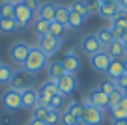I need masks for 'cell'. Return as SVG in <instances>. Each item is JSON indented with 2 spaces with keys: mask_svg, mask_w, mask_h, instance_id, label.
Masks as SVG:
<instances>
[{
  "mask_svg": "<svg viewBox=\"0 0 127 125\" xmlns=\"http://www.w3.org/2000/svg\"><path fill=\"white\" fill-rule=\"evenodd\" d=\"M47 62H49V56L45 54L39 47H32L30 54H28L26 62H24V65H23V69H26L28 73H32V75H36V73H39V71H43L45 67H47Z\"/></svg>",
  "mask_w": 127,
  "mask_h": 125,
  "instance_id": "1",
  "label": "cell"
},
{
  "mask_svg": "<svg viewBox=\"0 0 127 125\" xmlns=\"http://www.w3.org/2000/svg\"><path fill=\"white\" fill-rule=\"evenodd\" d=\"M34 84V75L28 73L26 69H19V71H13V77L9 80V88L17 92H24L28 88H32Z\"/></svg>",
  "mask_w": 127,
  "mask_h": 125,
  "instance_id": "2",
  "label": "cell"
},
{
  "mask_svg": "<svg viewBox=\"0 0 127 125\" xmlns=\"http://www.w3.org/2000/svg\"><path fill=\"white\" fill-rule=\"evenodd\" d=\"M105 120V112L97 106L90 105H82V118H80V123L82 125H101Z\"/></svg>",
  "mask_w": 127,
  "mask_h": 125,
  "instance_id": "3",
  "label": "cell"
},
{
  "mask_svg": "<svg viewBox=\"0 0 127 125\" xmlns=\"http://www.w3.org/2000/svg\"><path fill=\"white\" fill-rule=\"evenodd\" d=\"M30 45L24 43V41H17V43H13L11 47H9V58H11L13 63H17L19 67L24 65V62H26L28 54H30Z\"/></svg>",
  "mask_w": 127,
  "mask_h": 125,
  "instance_id": "4",
  "label": "cell"
},
{
  "mask_svg": "<svg viewBox=\"0 0 127 125\" xmlns=\"http://www.w3.org/2000/svg\"><path fill=\"white\" fill-rule=\"evenodd\" d=\"M80 51H82L84 54H88V56H94V54H97V52L105 51V47L101 45V41L97 39L95 34H88V35H84L82 41H80Z\"/></svg>",
  "mask_w": 127,
  "mask_h": 125,
  "instance_id": "5",
  "label": "cell"
},
{
  "mask_svg": "<svg viewBox=\"0 0 127 125\" xmlns=\"http://www.w3.org/2000/svg\"><path fill=\"white\" fill-rule=\"evenodd\" d=\"M2 105H4V108L9 110V112L19 110L21 108V92L8 88V90L4 92V95H2Z\"/></svg>",
  "mask_w": 127,
  "mask_h": 125,
  "instance_id": "6",
  "label": "cell"
},
{
  "mask_svg": "<svg viewBox=\"0 0 127 125\" xmlns=\"http://www.w3.org/2000/svg\"><path fill=\"white\" fill-rule=\"evenodd\" d=\"M56 6L58 4H54V2H43V4H39V8L36 11V19L45 21V23H54L56 21Z\"/></svg>",
  "mask_w": 127,
  "mask_h": 125,
  "instance_id": "7",
  "label": "cell"
},
{
  "mask_svg": "<svg viewBox=\"0 0 127 125\" xmlns=\"http://www.w3.org/2000/svg\"><path fill=\"white\" fill-rule=\"evenodd\" d=\"M60 45H62V41H60L58 37H54L52 34H47V35H41L39 37V49L47 56L56 54V51L60 49Z\"/></svg>",
  "mask_w": 127,
  "mask_h": 125,
  "instance_id": "8",
  "label": "cell"
},
{
  "mask_svg": "<svg viewBox=\"0 0 127 125\" xmlns=\"http://www.w3.org/2000/svg\"><path fill=\"white\" fill-rule=\"evenodd\" d=\"M56 86H58V92L62 95H71L77 88V77L73 73H65L62 78L56 80Z\"/></svg>",
  "mask_w": 127,
  "mask_h": 125,
  "instance_id": "9",
  "label": "cell"
},
{
  "mask_svg": "<svg viewBox=\"0 0 127 125\" xmlns=\"http://www.w3.org/2000/svg\"><path fill=\"white\" fill-rule=\"evenodd\" d=\"M110 62H112V56H108L107 51H101V52H97V54L90 56L92 67H94L95 71H99V73H107V69H108V65H110Z\"/></svg>",
  "mask_w": 127,
  "mask_h": 125,
  "instance_id": "10",
  "label": "cell"
},
{
  "mask_svg": "<svg viewBox=\"0 0 127 125\" xmlns=\"http://www.w3.org/2000/svg\"><path fill=\"white\" fill-rule=\"evenodd\" d=\"M86 103H90V105L97 106V108H101V110H107L108 108V95L103 94L99 86H95L94 90L88 94V101Z\"/></svg>",
  "mask_w": 127,
  "mask_h": 125,
  "instance_id": "11",
  "label": "cell"
},
{
  "mask_svg": "<svg viewBox=\"0 0 127 125\" xmlns=\"http://www.w3.org/2000/svg\"><path fill=\"white\" fill-rule=\"evenodd\" d=\"M15 21H17V23H21L24 28H28V26H30V23L34 21V11L28 9L26 6L21 2V4L15 6Z\"/></svg>",
  "mask_w": 127,
  "mask_h": 125,
  "instance_id": "12",
  "label": "cell"
},
{
  "mask_svg": "<svg viewBox=\"0 0 127 125\" xmlns=\"http://www.w3.org/2000/svg\"><path fill=\"white\" fill-rule=\"evenodd\" d=\"M62 63H64V69H65V73H73V75H75L77 71L80 69V60H79V56L75 54V49H69L67 54L64 56Z\"/></svg>",
  "mask_w": 127,
  "mask_h": 125,
  "instance_id": "13",
  "label": "cell"
},
{
  "mask_svg": "<svg viewBox=\"0 0 127 125\" xmlns=\"http://www.w3.org/2000/svg\"><path fill=\"white\" fill-rule=\"evenodd\" d=\"M37 106V90L28 88V90L21 92V108L34 110Z\"/></svg>",
  "mask_w": 127,
  "mask_h": 125,
  "instance_id": "14",
  "label": "cell"
},
{
  "mask_svg": "<svg viewBox=\"0 0 127 125\" xmlns=\"http://www.w3.org/2000/svg\"><path fill=\"white\" fill-rule=\"evenodd\" d=\"M123 73H125V67H123V60H122V58H112L110 65H108V69H107L108 78H110V80H118V78L122 77Z\"/></svg>",
  "mask_w": 127,
  "mask_h": 125,
  "instance_id": "15",
  "label": "cell"
},
{
  "mask_svg": "<svg viewBox=\"0 0 127 125\" xmlns=\"http://www.w3.org/2000/svg\"><path fill=\"white\" fill-rule=\"evenodd\" d=\"M105 51L108 52V56H112V58H122L125 56V52H123V41H110V43L105 47Z\"/></svg>",
  "mask_w": 127,
  "mask_h": 125,
  "instance_id": "16",
  "label": "cell"
},
{
  "mask_svg": "<svg viewBox=\"0 0 127 125\" xmlns=\"http://www.w3.org/2000/svg\"><path fill=\"white\" fill-rule=\"evenodd\" d=\"M49 80H58V78H62L64 75H65V69H64V63L62 62H51L49 63Z\"/></svg>",
  "mask_w": 127,
  "mask_h": 125,
  "instance_id": "17",
  "label": "cell"
},
{
  "mask_svg": "<svg viewBox=\"0 0 127 125\" xmlns=\"http://www.w3.org/2000/svg\"><path fill=\"white\" fill-rule=\"evenodd\" d=\"M118 9H120L118 2H108V4H101L97 13H99L101 17H105V19H112V17L118 13Z\"/></svg>",
  "mask_w": 127,
  "mask_h": 125,
  "instance_id": "18",
  "label": "cell"
},
{
  "mask_svg": "<svg viewBox=\"0 0 127 125\" xmlns=\"http://www.w3.org/2000/svg\"><path fill=\"white\" fill-rule=\"evenodd\" d=\"M13 32H17V21H15V17H11V19L0 17V34H13Z\"/></svg>",
  "mask_w": 127,
  "mask_h": 125,
  "instance_id": "19",
  "label": "cell"
},
{
  "mask_svg": "<svg viewBox=\"0 0 127 125\" xmlns=\"http://www.w3.org/2000/svg\"><path fill=\"white\" fill-rule=\"evenodd\" d=\"M69 13H71L69 6L58 4V6H56V23H60V24H65V26H67V19H69Z\"/></svg>",
  "mask_w": 127,
  "mask_h": 125,
  "instance_id": "20",
  "label": "cell"
},
{
  "mask_svg": "<svg viewBox=\"0 0 127 125\" xmlns=\"http://www.w3.org/2000/svg\"><path fill=\"white\" fill-rule=\"evenodd\" d=\"M112 116L118 118V120H127V99L123 97L122 101L118 103L116 106H112Z\"/></svg>",
  "mask_w": 127,
  "mask_h": 125,
  "instance_id": "21",
  "label": "cell"
},
{
  "mask_svg": "<svg viewBox=\"0 0 127 125\" xmlns=\"http://www.w3.org/2000/svg\"><path fill=\"white\" fill-rule=\"evenodd\" d=\"M110 21H112V24H114V26L122 28V30H127V11H125V9L120 8L118 13H116Z\"/></svg>",
  "mask_w": 127,
  "mask_h": 125,
  "instance_id": "22",
  "label": "cell"
},
{
  "mask_svg": "<svg viewBox=\"0 0 127 125\" xmlns=\"http://www.w3.org/2000/svg\"><path fill=\"white\" fill-rule=\"evenodd\" d=\"M95 35H97V39L101 41V45H103V47H107L110 41H114V37H112V32H110V28H108V26L99 28V30L95 32Z\"/></svg>",
  "mask_w": 127,
  "mask_h": 125,
  "instance_id": "23",
  "label": "cell"
},
{
  "mask_svg": "<svg viewBox=\"0 0 127 125\" xmlns=\"http://www.w3.org/2000/svg\"><path fill=\"white\" fill-rule=\"evenodd\" d=\"M69 9H71V11H75V13H79V15H82L84 19L90 15V11H88L86 2H84V0H73L71 4H69Z\"/></svg>",
  "mask_w": 127,
  "mask_h": 125,
  "instance_id": "24",
  "label": "cell"
},
{
  "mask_svg": "<svg viewBox=\"0 0 127 125\" xmlns=\"http://www.w3.org/2000/svg\"><path fill=\"white\" fill-rule=\"evenodd\" d=\"M0 17H6V19H11L15 17V6L8 0H2L0 2Z\"/></svg>",
  "mask_w": 127,
  "mask_h": 125,
  "instance_id": "25",
  "label": "cell"
},
{
  "mask_svg": "<svg viewBox=\"0 0 127 125\" xmlns=\"http://www.w3.org/2000/svg\"><path fill=\"white\" fill-rule=\"evenodd\" d=\"M84 24V17L79 15V13L71 11L69 13V19H67V28H73V30H77V28H80Z\"/></svg>",
  "mask_w": 127,
  "mask_h": 125,
  "instance_id": "26",
  "label": "cell"
},
{
  "mask_svg": "<svg viewBox=\"0 0 127 125\" xmlns=\"http://www.w3.org/2000/svg\"><path fill=\"white\" fill-rule=\"evenodd\" d=\"M13 77V69L6 63H0V84H9Z\"/></svg>",
  "mask_w": 127,
  "mask_h": 125,
  "instance_id": "27",
  "label": "cell"
},
{
  "mask_svg": "<svg viewBox=\"0 0 127 125\" xmlns=\"http://www.w3.org/2000/svg\"><path fill=\"white\" fill-rule=\"evenodd\" d=\"M34 30H36V34L39 35H47V34H51V23H45V21H39V19H36V23H34Z\"/></svg>",
  "mask_w": 127,
  "mask_h": 125,
  "instance_id": "28",
  "label": "cell"
},
{
  "mask_svg": "<svg viewBox=\"0 0 127 125\" xmlns=\"http://www.w3.org/2000/svg\"><path fill=\"white\" fill-rule=\"evenodd\" d=\"M60 121H62V112L60 110H49L47 118H45V123L47 125H60Z\"/></svg>",
  "mask_w": 127,
  "mask_h": 125,
  "instance_id": "29",
  "label": "cell"
},
{
  "mask_svg": "<svg viewBox=\"0 0 127 125\" xmlns=\"http://www.w3.org/2000/svg\"><path fill=\"white\" fill-rule=\"evenodd\" d=\"M60 123H62V125H79V120L71 114L69 108H65L62 112V121H60Z\"/></svg>",
  "mask_w": 127,
  "mask_h": 125,
  "instance_id": "30",
  "label": "cell"
},
{
  "mask_svg": "<svg viewBox=\"0 0 127 125\" xmlns=\"http://www.w3.org/2000/svg\"><path fill=\"white\" fill-rule=\"evenodd\" d=\"M123 99V90H120V88H116L114 92H112L110 95H108V108H112V106H116L120 101Z\"/></svg>",
  "mask_w": 127,
  "mask_h": 125,
  "instance_id": "31",
  "label": "cell"
},
{
  "mask_svg": "<svg viewBox=\"0 0 127 125\" xmlns=\"http://www.w3.org/2000/svg\"><path fill=\"white\" fill-rule=\"evenodd\" d=\"M65 30H67V26L65 24H60V23H51V34L54 35V37H58V39H62V35L65 34Z\"/></svg>",
  "mask_w": 127,
  "mask_h": 125,
  "instance_id": "32",
  "label": "cell"
},
{
  "mask_svg": "<svg viewBox=\"0 0 127 125\" xmlns=\"http://www.w3.org/2000/svg\"><path fill=\"white\" fill-rule=\"evenodd\" d=\"M39 90L45 92L47 95H51V97H52V95H56V94H60V92H58V86H56V82H54V80H47L43 86L39 88Z\"/></svg>",
  "mask_w": 127,
  "mask_h": 125,
  "instance_id": "33",
  "label": "cell"
},
{
  "mask_svg": "<svg viewBox=\"0 0 127 125\" xmlns=\"http://www.w3.org/2000/svg\"><path fill=\"white\" fill-rule=\"evenodd\" d=\"M99 88H101V92H103V94L110 95V94H112V92H114L118 86H116V82H114V80H110V78H105V80L99 84Z\"/></svg>",
  "mask_w": 127,
  "mask_h": 125,
  "instance_id": "34",
  "label": "cell"
},
{
  "mask_svg": "<svg viewBox=\"0 0 127 125\" xmlns=\"http://www.w3.org/2000/svg\"><path fill=\"white\" fill-rule=\"evenodd\" d=\"M64 99H65V95H62V94L52 95V97H51V103H49V108L60 110V108H62V105H64Z\"/></svg>",
  "mask_w": 127,
  "mask_h": 125,
  "instance_id": "35",
  "label": "cell"
},
{
  "mask_svg": "<svg viewBox=\"0 0 127 125\" xmlns=\"http://www.w3.org/2000/svg\"><path fill=\"white\" fill-rule=\"evenodd\" d=\"M49 106H41V105H37L36 108H34V116L32 118H37V120H43L45 121V118H47V114H49Z\"/></svg>",
  "mask_w": 127,
  "mask_h": 125,
  "instance_id": "36",
  "label": "cell"
},
{
  "mask_svg": "<svg viewBox=\"0 0 127 125\" xmlns=\"http://www.w3.org/2000/svg\"><path fill=\"white\" fill-rule=\"evenodd\" d=\"M67 108L71 110V114L79 120V123H80V118H82V105H79V103H71Z\"/></svg>",
  "mask_w": 127,
  "mask_h": 125,
  "instance_id": "37",
  "label": "cell"
},
{
  "mask_svg": "<svg viewBox=\"0 0 127 125\" xmlns=\"http://www.w3.org/2000/svg\"><path fill=\"white\" fill-rule=\"evenodd\" d=\"M49 103H51V95H47L45 92L37 90V105H41V106H49Z\"/></svg>",
  "mask_w": 127,
  "mask_h": 125,
  "instance_id": "38",
  "label": "cell"
},
{
  "mask_svg": "<svg viewBox=\"0 0 127 125\" xmlns=\"http://www.w3.org/2000/svg\"><path fill=\"white\" fill-rule=\"evenodd\" d=\"M86 2V8H88V11L90 13H94V11H99V0H84Z\"/></svg>",
  "mask_w": 127,
  "mask_h": 125,
  "instance_id": "39",
  "label": "cell"
},
{
  "mask_svg": "<svg viewBox=\"0 0 127 125\" xmlns=\"http://www.w3.org/2000/svg\"><path fill=\"white\" fill-rule=\"evenodd\" d=\"M110 32H112V37L116 39V41H122V34H123V30L122 28H118V26H114V24H110Z\"/></svg>",
  "mask_w": 127,
  "mask_h": 125,
  "instance_id": "40",
  "label": "cell"
},
{
  "mask_svg": "<svg viewBox=\"0 0 127 125\" xmlns=\"http://www.w3.org/2000/svg\"><path fill=\"white\" fill-rule=\"evenodd\" d=\"M23 4L26 6L28 9H32V11H37V8H39V0H23Z\"/></svg>",
  "mask_w": 127,
  "mask_h": 125,
  "instance_id": "41",
  "label": "cell"
},
{
  "mask_svg": "<svg viewBox=\"0 0 127 125\" xmlns=\"http://www.w3.org/2000/svg\"><path fill=\"white\" fill-rule=\"evenodd\" d=\"M114 82H116V86H118L120 90H125L127 88V73H123L122 77H120L118 80H114Z\"/></svg>",
  "mask_w": 127,
  "mask_h": 125,
  "instance_id": "42",
  "label": "cell"
},
{
  "mask_svg": "<svg viewBox=\"0 0 127 125\" xmlns=\"http://www.w3.org/2000/svg\"><path fill=\"white\" fill-rule=\"evenodd\" d=\"M30 125H47L43 120H37V118H32L30 120Z\"/></svg>",
  "mask_w": 127,
  "mask_h": 125,
  "instance_id": "43",
  "label": "cell"
},
{
  "mask_svg": "<svg viewBox=\"0 0 127 125\" xmlns=\"http://www.w3.org/2000/svg\"><path fill=\"white\" fill-rule=\"evenodd\" d=\"M112 125H127V120H118V118H114V120H112Z\"/></svg>",
  "mask_w": 127,
  "mask_h": 125,
  "instance_id": "44",
  "label": "cell"
},
{
  "mask_svg": "<svg viewBox=\"0 0 127 125\" xmlns=\"http://www.w3.org/2000/svg\"><path fill=\"white\" fill-rule=\"evenodd\" d=\"M118 4H120V8H122V9H125V11H127V0H118Z\"/></svg>",
  "mask_w": 127,
  "mask_h": 125,
  "instance_id": "45",
  "label": "cell"
},
{
  "mask_svg": "<svg viewBox=\"0 0 127 125\" xmlns=\"http://www.w3.org/2000/svg\"><path fill=\"white\" fill-rule=\"evenodd\" d=\"M122 41H123V43L127 41V30H123V34H122Z\"/></svg>",
  "mask_w": 127,
  "mask_h": 125,
  "instance_id": "46",
  "label": "cell"
},
{
  "mask_svg": "<svg viewBox=\"0 0 127 125\" xmlns=\"http://www.w3.org/2000/svg\"><path fill=\"white\" fill-rule=\"evenodd\" d=\"M2 123H6V125H11V118H6V120H2Z\"/></svg>",
  "mask_w": 127,
  "mask_h": 125,
  "instance_id": "47",
  "label": "cell"
},
{
  "mask_svg": "<svg viewBox=\"0 0 127 125\" xmlns=\"http://www.w3.org/2000/svg\"><path fill=\"white\" fill-rule=\"evenodd\" d=\"M108 2H118V0H99V4H108Z\"/></svg>",
  "mask_w": 127,
  "mask_h": 125,
  "instance_id": "48",
  "label": "cell"
},
{
  "mask_svg": "<svg viewBox=\"0 0 127 125\" xmlns=\"http://www.w3.org/2000/svg\"><path fill=\"white\" fill-rule=\"evenodd\" d=\"M8 2H11L13 6H17V4H21V2H23V0H8Z\"/></svg>",
  "mask_w": 127,
  "mask_h": 125,
  "instance_id": "49",
  "label": "cell"
},
{
  "mask_svg": "<svg viewBox=\"0 0 127 125\" xmlns=\"http://www.w3.org/2000/svg\"><path fill=\"white\" fill-rule=\"evenodd\" d=\"M123 67H125V73H127V56L123 58Z\"/></svg>",
  "mask_w": 127,
  "mask_h": 125,
  "instance_id": "50",
  "label": "cell"
},
{
  "mask_svg": "<svg viewBox=\"0 0 127 125\" xmlns=\"http://www.w3.org/2000/svg\"><path fill=\"white\" fill-rule=\"evenodd\" d=\"M123 52H125V56H127V41L123 43Z\"/></svg>",
  "mask_w": 127,
  "mask_h": 125,
  "instance_id": "51",
  "label": "cell"
},
{
  "mask_svg": "<svg viewBox=\"0 0 127 125\" xmlns=\"http://www.w3.org/2000/svg\"><path fill=\"white\" fill-rule=\"evenodd\" d=\"M123 97L127 99V88H125V90H123Z\"/></svg>",
  "mask_w": 127,
  "mask_h": 125,
  "instance_id": "52",
  "label": "cell"
},
{
  "mask_svg": "<svg viewBox=\"0 0 127 125\" xmlns=\"http://www.w3.org/2000/svg\"><path fill=\"white\" fill-rule=\"evenodd\" d=\"M26 125H30V123H26Z\"/></svg>",
  "mask_w": 127,
  "mask_h": 125,
  "instance_id": "53",
  "label": "cell"
}]
</instances>
